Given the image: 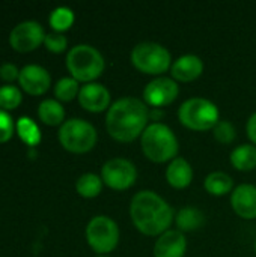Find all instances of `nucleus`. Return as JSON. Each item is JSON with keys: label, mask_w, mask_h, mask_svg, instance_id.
<instances>
[{"label": "nucleus", "mask_w": 256, "mask_h": 257, "mask_svg": "<svg viewBox=\"0 0 256 257\" xmlns=\"http://www.w3.org/2000/svg\"><path fill=\"white\" fill-rule=\"evenodd\" d=\"M187 251V238L178 229H169L160 235L154 244V257H184Z\"/></svg>", "instance_id": "nucleus-14"}, {"label": "nucleus", "mask_w": 256, "mask_h": 257, "mask_svg": "<svg viewBox=\"0 0 256 257\" xmlns=\"http://www.w3.org/2000/svg\"><path fill=\"white\" fill-rule=\"evenodd\" d=\"M66 68L77 81L92 83L103 74L106 60L98 48L89 44H78L68 51Z\"/></svg>", "instance_id": "nucleus-4"}, {"label": "nucleus", "mask_w": 256, "mask_h": 257, "mask_svg": "<svg viewBox=\"0 0 256 257\" xmlns=\"http://www.w3.org/2000/svg\"><path fill=\"white\" fill-rule=\"evenodd\" d=\"M121 232L118 223L107 215H95L86 226V241L98 254L112 253L119 244Z\"/></svg>", "instance_id": "nucleus-8"}, {"label": "nucleus", "mask_w": 256, "mask_h": 257, "mask_svg": "<svg viewBox=\"0 0 256 257\" xmlns=\"http://www.w3.org/2000/svg\"><path fill=\"white\" fill-rule=\"evenodd\" d=\"M180 95V84L172 77H155L143 89V101L148 107L160 108L172 104Z\"/></svg>", "instance_id": "nucleus-10"}, {"label": "nucleus", "mask_w": 256, "mask_h": 257, "mask_svg": "<svg viewBox=\"0 0 256 257\" xmlns=\"http://www.w3.org/2000/svg\"><path fill=\"white\" fill-rule=\"evenodd\" d=\"M39 119L47 125H62L65 119V110L56 99H44L38 107Z\"/></svg>", "instance_id": "nucleus-21"}, {"label": "nucleus", "mask_w": 256, "mask_h": 257, "mask_svg": "<svg viewBox=\"0 0 256 257\" xmlns=\"http://www.w3.org/2000/svg\"><path fill=\"white\" fill-rule=\"evenodd\" d=\"M103 179L95 173H84L75 182V190L81 197L92 199L97 197L103 190Z\"/></svg>", "instance_id": "nucleus-22"}, {"label": "nucleus", "mask_w": 256, "mask_h": 257, "mask_svg": "<svg viewBox=\"0 0 256 257\" xmlns=\"http://www.w3.org/2000/svg\"><path fill=\"white\" fill-rule=\"evenodd\" d=\"M21 102V92L18 87L12 84H6L0 87V108L12 110L17 108Z\"/></svg>", "instance_id": "nucleus-26"}, {"label": "nucleus", "mask_w": 256, "mask_h": 257, "mask_svg": "<svg viewBox=\"0 0 256 257\" xmlns=\"http://www.w3.org/2000/svg\"><path fill=\"white\" fill-rule=\"evenodd\" d=\"M130 217L134 227L146 236H160L170 229L175 220L174 208L155 191H137L130 203Z\"/></svg>", "instance_id": "nucleus-2"}, {"label": "nucleus", "mask_w": 256, "mask_h": 257, "mask_svg": "<svg viewBox=\"0 0 256 257\" xmlns=\"http://www.w3.org/2000/svg\"><path fill=\"white\" fill-rule=\"evenodd\" d=\"M246 131H247V136L250 139V142L256 146V111L250 114V117L247 119V123H246Z\"/></svg>", "instance_id": "nucleus-31"}, {"label": "nucleus", "mask_w": 256, "mask_h": 257, "mask_svg": "<svg viewBox=\"0 0 256 257\" xmlns=\"http://www.w3.org/2000/svg\"><path fill=\"white\" fill-rule=\"evenodd\" d=\"M204 187L211 196H225L228 193H232L234 179L226 172H211L204 179Z\"/></svg>", "instance_id": "nucleus-20"}, {"label": "nucleus", "mask_w": 256, "mask_h": 257, "mask_svg": "<svg viewBox=\"0 0 256 257\" xmlns=\"http://www.w3.org/2000/svg\"><path fill=\"white\" fill-rule=\"evenodd\" d=\"M166 181L170 187H174L177 190L189 187L193 181L192 164L186 158L177 157L166 167Z\"/></svg>", "instance_id": "nucleus-17"}, {"label": "nucleus", "mask_w": 256, "mask_h": 257, "mask_svg": "<svg viewBox=\"0 0 256 257\" xmlns=\"http://www.w3.org/2000/svg\"><path fill=\"white\" fill-rule=\"evenodd\" d=\"M101 179L109 188L116 191H124L136 184L137 167L128 158L115 157L103 164Z\"/></svg>", "instance_id": "nucleus-9"}, {"label": "nucleus", "mask_w": 256, "mask_h": 257, "mask_svg": "<svg viewBox=\"0 0 256 257\" xmlns=\"http://www.w3.org/2000/svg\"><path fill=\"white\" fill-rule=\"evenodd\" d=\"M178 119L189 130L208 131L220 120V111L213 101L202 96H193L180 105Z\"/></svg>", "instance_id": "nucleus-5"}, {"label": "nucleus", "mask_w": 256, "mask_h": 257, "mask_svg": "<svg viewBox=\"0 0 256 257\" xmlns=\"http://www.w3.org/2000/svg\"><path fill=\"white\" fill-rule=\"evenodd\" d=\"M17 131H18V136L21 137L23 142H26L27 145H38L39 140H41V133H39V128L36 126V123L29 119V117H20L18 122H17Z\"/></svg>", "instance_id": "nucleus-23"}, {"label": "nucleus", "mask_w": 256, "mask_h": 257, "mask_svg": "<svg viewBox=\"0 0 256 257\" xmlns=\"http://www.w3.org/2000/svg\"><path fill=\"white\" fill-rule=\"evenodd\" d=\"M20 77V71L14 63H3L0 66V78L5 81H12Z\"/></svg>", "instance_id": "nucleus-30"}, {"label": "nucleus", "mask_w": 256, "mask_h": 257, "mask_svg": "<svg viewBox=\"0 0 256 257\" xmlns=\"http://www.w3.org/2000/svg\"><path fill=\"white\" fill-rule=\"evenodd\" d=\"M204 72V62L196 54H183L174 60L170 66V77L175 81L190 83L199 78Z\"/></svg>", "instance_id": "nucleus-16"}, {"label": "nucleus", "mask_w": 256, "mask_h": 257, "mask_svg": "<svg viewBox=\"0 0 256 257\" xmlns=\"http://www.w3.org/2000/svg\"><path fill=\"white\" fill-rule=\"evenodd\" d=\"M130 60L140 72L157 77L170 69L174 63L170 51L164 45L152 41H143L136 44L130 53Z\"/></svg>", "instance_id": "nucleus-6"}, {"label": "nucleus", "mask_w": 256, "mask_h": 257, "mask_svg": "<svg viewBox=\"0 0 256 257\" xmlns=\"http://www.w3.org/2000/svg\"><path fill=\"white\" fill-rule=\"evenodd\" d=\"M213 136H214V139L219 142V143H222V145H229V143H232L234 140H235V137H237V130H235V126H234V123L232 122H229V120H219L217 122V125L213 128Z\"/></svg>", "instance_id": "nucleus-27"}, {"label": "nucleus", "mask_w": 256, "mask_h": 257, "mask_svg": "<svg viewBox=\"0 0 256 257\" xmlns=\"http://www.w3.org/2000/svg\"><path fill=\"white\" fill-rule=\"evenodd\" d=\"M44 44H45V47L50 51H53V53H62V51H65V48L68 45V39H66V36L63 33L53 32V33L45 35Z\"/></svg>", "instance_id": "nucleus-28"}, {"label": "nucleus", "mask_w": 256, "mask_h": 257, "mask_svg": "<svg viewBox=\"0 0 256 257\" xmlns=\"http://www.w3.org/2000/svg\"><path fill=\"white\" fill-rule=\"evenodd\" d=\"M151 108L143 99L122 96L112 102L106 113V130L109 136L122 143H131L143 134L149 125Z\"/></svg>", "instance_id": "nucleus-1"}, {"label": "nucleus", "mask_w": 256, "mask_h": 257, "mask_svg": "<svg viewBox=\"0 0 256 257\" xmlns=\"http://www.w3.org/2000/svg\"><path fill=\"white\" fill-rule=\"evenodd\" d=\"M231 164L241 172H250L256 169V146L253 143H243L232 149L229 155Z\"/></svg>", "instance_id": "nucleus-19"}, {"label": "nucleus", "mask_w": 256, "mask_h": 257, "mask_svg": "<svg viewBox=\"0 0 256 257\" xmlns=\"http://www.w3.org/2000/svg\"><path fill=\"white\" fill-rule=\"evenodd\" d=\"M140 146L145 157L154 163H170L180 151L177 134L163 122H152L146 126L140 136Z\"/></svg>", "instance_id": "nucleus-3"}, {"label": "nucleus", "mask_w": 256, "mask_h": 257, "mask_svg": "<svg viewBox=\"0 0 256 257\" xmlns=\"http://www.w3.org/2000/svg\"><path fill=\"white\" fill-rule=\"evenodd\" d=\"M97 257H109V256H107V254H98Z\"/></svg>", "instance_id": "nucleus-32"}, {"label": "nucleus", "mask_w": 256, "mask_h": 257, "mask_svg": "<svg viewBox=\"0 0 256 257\" xmlns=\"http://www.w3.org/2000/svg\"><path fill=\"white\" fill-rule=\"evenodd\" d=\"M255 251H256V241H255Z\"/></svg>", "instance_id": "nucleus-33"}, {"label": "nucleus", "mask_w": 256, "mask_h": 257, "mask_svg": "<svg viewBox=\"0 0 256 257\" xmlns=\"http://www.w3.org/2000/svg\"><path fill=\"white\" fill-rule=\"evenodd\" d=\"M14 134V120L6 110L0 108V143L8 142Z\"/></svg>", "instance_id": "nucleus-29"}, {"label": "nucleus", "mask_w": 256, "mask_h": 257, "mask_svg": "<svg viewBox=\"0 0 256 257\" xmlns=\"http://www.w3.org/2000/svg\"><path fill=\"white\" fill-rule=\"evenodd\" d=\"M20 86L32 95H42L48 90L51 84V77L48 71L39 65H26L20 71L18 77Z\"/></svg>", "instance_id": "nucleus-15"}, {"label": "nucleus", "mask_w": 256, "mask_h": 257, "mask_svg": "<svg viewBox=\"0 0 256 257\" xmlns=\"http://www.w3.org/2000/svg\"><path fill=\"white\" fill-rule=\"evenodd\" d=\"M45 39L42 26L35 20H27L17 24L9 36V42L14 50L26 53L39 47Z\"/></svg>", "instance_id": "nucleus-11"}, {"label": "nucleus", "mask_w": 256, "mask_h": 257, "mask_svg": "<svg viewBox=\"0 0 256 257\" xmlns=\"http://www.w3.org/2000/svg\"><path fill=\"white\" fill-rule=\"evenodd\" d=\"M72 23H74V12L66 6L56 8L50 15V24L59 33L69 29L72 26Z\"/></svg>", "instance_id": "nucleus-25"}, {"label": "nucleus", "mask_w": 256, "mask_h": 257, "mask_svg": "<svg viewBox=\"0 0 256 257\" xmlns=\"http://www.w3.org/2000/svg\"><path fill=\"white\" fill-rule=\"evenodd\" d=\"M98 140V133L95 126L81 119L72 117L65 120L59 128V142L60 145L74 154H84L89 152Z\"/></svg>", "instance_id": "nucleus-7"}, {"label": "nucleus", "mask_w": 256, "mask_h": 257, "mask_svg": "<svg viewBox=\"0 0 256 257\" xmlns=\"http://www.w3.org/2000/svg\"><path fill=\"white\" fill-rule=\"evenodd\" d=\"M175 224L180 232H195L205 224V214L196 206H184L175 214Z\"/></svg>", "instance_id": "nucleus-18"}, {"label": "nucleus", "mask_w": 256, "mask_h": 257, "mask_svg": "<svg viewBox=\"0 0 256 257\" xmlns=\"http://www.w3.org/2000/svg\"><path fill=\"white\" fill-rule=\"evenodd\" d=\"M78 102L80 105L92 113H101L104 110H109V107L112 105V95L110 90L97 81L92 83H86L80 87L78 92Z\"/></svg>", "instance_id": "nucleus-12"}, {"label": "nucleus", "mask_w": 256, "mask_h": 257, "mask_svg": "<svg viewBox=\"0 0 256 257\" xmlns=\"http://www.w3.org/2000/svg\"><path fill=\"white\" fill-rule=\"evenodd\" d=\"M78 92H80L78 81L72 77H63L54 86V95L60 101H71L75 96H78Z\"/></svg>", "instance_id": "nucleus-24"}, {"label": "nucleus", "mask_w": 256, "mask_h": 257, "mask_svg": "<svg viewBox=\"0 0 256 257\" xmlns=\"http://www.w3.org/2000/svg\"><path fill=\"white\" fill-rule=\"evenodd\" d=\"M231 206L234 212L244 220L256 218V185H237L231 193Z\"/></svg>", "instance_id": "nucleus-13"}]
</instances>
